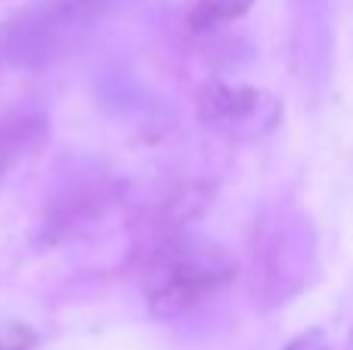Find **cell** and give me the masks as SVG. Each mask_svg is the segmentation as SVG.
I'll use <instances>...</instances> for the list:
<instances>
[{"label": "cell", "instance_id": "277c9868", "mask_svg": "<svg viewBox=\"0 0 353 350\" xmlns=\"http://www.w3.org/2000/svg\"><path fill=\"white\" fill-rule=\"evenodd\" d=\"M254 0H201L195 22L199 25H211V22H223V19H236L242 16Z\"/></svg>", "mask_w": 353, "mask_h": 350}, {"label": "cell", "instance_id": "3957f363", "mask_svg": "<svg viewBox=\"0 0 353 350\" xmlns=\"http://www.w3.org/2000/svg\"><path fill=\"white\" fill-rule=\"evenodd\" d=\"M279 115L276 99L251 87L211 84L201 93V118L214 130L230 136H254L267 130Z\"/></svg>", "mask_w": 353, "mask_h": 350}, {"label": "cell", "instance_id": "6da1fadb", "mask_svg": "<svg viewBox=\"0 0 353 350\" xmlns=\"http://www.w3.org/2000/svg\"><path fill=\"white\" fill-rule=\"evenodd\" d=\"M232 276V264L220 248L199 239L171 236L146 258V295L155 313L180 316L211 298Z\"/></svg>", "mask_w": 353, "mask_h": 350}, {"label": "cell", "instance_id": "7a4b0ae2", "mask_svg": "<svg viewBox=\"0 0 353 350\" xmlns=\"http://www.w3.org/2000/svg\"><path fill=\"white\" fill-rule=\"evenodd\" d=\"M105 0H37L31 10L19 12V19L6 31V53L19 65H37L53 59L74 34L87 31Z\"/></svg>", "mask_w": 353, "mask_h": 350}, {"label": "cell", "instance_id": "5b68a950", "mask_svg": "<svg viewBox=\"0 0 353 350\" xmlns=\"http://www.w3.org/2000/svg\"><path fill=\"white\" fill-rule=\"evenodd\" d=\"M34 344V335L28 329H12V335L0 338V350H28Z\"/></svg>", "mask_w": 353, "mask_h": 350}, {"label": "cell", "instance_id": "8992f818", "mask_svg": "<svg viewBox=\"0 0 353 350\" xmlns=\"http://www.w3.org/2000/svg\"><path fill=\"white\" fill-rule=\"evenodd\" d=\"M285 350H329V344H325L323 332H316V329H313V332H307V335H301V338H294Z\"/></svg>", "mask_w": 353, "mask_h": 350}]
</instances>
